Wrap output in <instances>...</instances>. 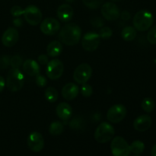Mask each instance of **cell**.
<instances>
[{
    "label": "cell",
    "mask_w": 156,
    "mask_h": 156,
    "mask_svg": "<svg viewBox=\"0 0 156 156\" xmlns=\"http://www.w3.org/2000/svg\"><path fill=\"white\" fill-rule=\"evenodd\" d=\"M82 36L80 27L74 23H69L59 30V38L67 46H74L79 42Z\"/></svg>",
    "instance_id": "6da1fadb"
},
{
    "label": "cell",
    "mask_w": 156,
    "mask_h": 156,
    "mask_svg": "<svg viewBox=\"0 0 156 156\" xmlns=\"http://www.w3.org/2000/svg\"><path fill=\"white\" fill-rule=\"evenodd\" d=\"M154 17L149 10L143 9L136 13L133 17V27L139 31H146L152 27Z\"/></svg>",
    "instance_id": "7a4b0ae2"
},
{
    "label": "cell",
    "mask_w": 156,
    "mask_h": 156,
    "mask_svg": "<svg viewBox=\"0 0 156 156\" xmlns=\"http://www.w3.org/2000/svg\"><path fill=\"white\" fill-rule=\"evenodd\" d=\"M24 76L19 69L12 68L9 70L6 79V86L12 92L18 91L23 88Z\"/></svg>",
    "instance_id": "3957f363"
},
{
    "label": "cell",
    "mask_w": 156,
    "mask_h": 156,
    "mask_svg": "<svg viewBox=\"0 0 156 156\" xmlns=\"http://www.w3.org/2000/svg\"><path fill=\"white\" fill-rule=\"evenodd\" d=\"M115 134V129L112 125L107 122H102L94 132V139L99 143H106L111 141Z\"/></svg>",
    "instance_id": "277c9868"
},
{
    "label": "cell",
    "mask_w": 156,
    "mask_h": 156,
    "mask_svg": "<svg viewBox=\"0 0 156 156\" xmlns=\"http://www.w3.org/2000/svg\"><path fill=\"white\" fill-rule=\"evenodd\" d=\"M113 156H129L130 154V146L121 136H116L113 139L111 144Z\"/></svg>",
    "instance_id": "5b68a950"
},
{
    "label": "cell",
    "mask_w": 156,
    "mask_h": 156,
    "mask_svg": "<svg viewBox=\"0 0 156 156\" xmlns=\"http://www.w3.org/2000/svg\"><path fill=\"white\" fill-rule=\"evenodd\" d=\"M91 73H92V69L91 66L88 65V63L80 64L75 69L73 73V79L78 84L83 85L87 83V82L89 80L91 76Z\"/></svg>",
    "instance_id": "8992f818"
},
{
    "label": "cell",
    "mask_w": 156,
    "mask_h": 156,
    "mask_svg": "<svg viewBox=\"0 0 156 156\" xmlns=\"http://www.w3.org/2000/svg\"><path fill=\"white\" fill-rule=\"evenodd\" d=\"M126 113L127 111L125 106L123 105H115L108 110L107 113V118L111 123H120L126 117Z\"/></svg>",
    "instance_id": "52a82bcc"
},
{
    "label": "cell",
    "mask_w": 156,
    "mask_h": 156,
    "mask_svg": "<svg viewBox=\"0 0 156 156\" xmlns=\"http://www.w3.org/2000/svg\"><path fill=\"white\" fill-rule=\"evenodd\" d=\"M47 77L52 80H56L62 76L64 71L63 63L59 59H52L47 63L46 69Z\"/></svg>",
    "instance_id": "ba28073f"
},
{
    "label": "cell",
    "mask_w": 156,
    "mask_h": 156,
    "mask_svg": "<svg viewBox=\"0 0 156 156\" xmlns=\"http://www.w3.org/2000/svg\"><path fill=\"white\" fill-rule=\"evenodd\" d=\"M24 16L25 21L33 26L38 25L42 20L41 11L35 5L27 6L24 11Z\"/></svg>",
    "instance_id": "9c48e42d"
},
{
    "label": "cell",
    "mask_w": 156,
    "mask_h": 156,
    "mask_svg": "<svg viewBox=\"0 0 156 156\" xmlns=\"http://www.w3.org/2000/svg\"><path fill=\"white\" fill-rule=\"evenodd\" d=\"M101 42V37L98 34L94 32L86 33L82 39V45L84 50L87 51H94L97 50Z\"/></svg>",
    "instance_id": "30bf717a"
},
{
    "label": "cell",
    "mask_w": 156,
    "mask_h": 156,
    "mask_svg": "<svg viewBox=\"0 0 156 156\" xmlns=\"http://www.w3.org/2000/svg\"><path fill=\"white\" fill-rule=\"evenodd\" d=\"M40 28L44 34L51 36V35L56 34L59 31L60 24L56 18H47L41 22Z\"/></svg>",
    "instance_id": "8fae6325"
},
{
    "label": "cell",
    "mask_w": 156,
    "mask_h": 156,
    "mask_svg": "<svg viewBox=\"0 0 156 156\" xmlns=\"http://www.w3.org/2000/svg\"><path fill=\"white\" fill-rule=\"evenodd\" d=\"M101 14L105 19L112 21L120 18V11L117 5L112 2H108L102 5Z\"/></svg>",
    "instance_id": "7c38bea8"
},
{
    "label": "cell",
    "mask_w": 156,
    "mask_h": 156,
    "mask_svg": "<svg viewBox=\"0 0 156 156\" xmlns=\"http://www.w3.org/2000/svg\"><path fill=\"white\" fill-rule=\"evenodd\" d=\"M27 146L34 152H39L44 146V140L43 136L38 132H32L27 137Z\"/></svg>",
    "instance_id": "4fadbf2b"
},
{
    "label": "cell",
    "mask_w": 156,
    "mask_h": 156,
    "mask_svg": "<svg viewBox=\"0 0 156 156\" xmlns=\"http://www.w3.org/2000/svg\"><path fill=\"white\" fill-rule=\"evenodd\" d=\"M18 38H19V34L18 30L15 27H9L3 33L2 37V43L5 47H13L18 42Z\"/></svg>",
    "instance_id": "5bb4252c"
},
{
    "label": "cell",
    "mask_w": 156,
    "mask_h": 156,
    "mask_svg": "<svg viewBox=\"0 0 156 156\" xmlns=\"http://www.w3.org/2000/svg\"><path fill=\"white\" fill-rule=\"evenodd\" d=\"M152 123V118L148 114L140 115L134 120L133 126L139 132H145L151 127Z\"/></svg>",
    "instance_id": "9a60e30c"
},
{
    "label": "cell",
    "mask_w": 156,
    "mask_h": 156,
    "mask_svg": "<svg viewBox=\"0 0 156 156\" xmlns=\"http://www.w3.org/2000/svg\"><path fill=\"white\" fill-rule=\"evenodd\" d=\"M57 17L62 22H68L73 17V9L68 4H62L57 9Z\"/></svg>",
    "instance_id": "2e32d148"
},
{
    "label": "cell",
    "mask_w": 156,
    "mask_h": 156,
    "mask_svg": "<svg viewBox=\"0 0 156 156\" xmlns=\"http://www.w3.org/2000/svg\"><path fill=\"white\" fill-rule=\"evenodd\" d=\"M56 112L58 117L61 120L66 121V120H69L71 118L72 114H73V109H72V107L68 103L62 102V103L59 104L57 105Z\"/></svg>",
    "instance_id": "e0dca14e"
},
{
    "label": "cell",
    "mask_w": 156,
    "mask_h": 156,
    "mask_svg": "<svg viewBox=\"0 0 156 156\" xmlns=\"http://www.w3.org/2000/svg\"><path fill=\"white\" fill-rule=\"evenodd\" d=\"M78 94H79V87L74 83L66 84L62 89V95L66 100H73L77 97Z\"/></svg>",
    "instance_id": "ac0fdd59"
},
{
    "label": "cell",
    "mask_w": 156,
    "mask_h": 156,
    "mask_svg": "<svg viewBox=\"0 0 156 156\" xmlns=\"http://www.w3.org/2000/svg\"><path fill=\"white\" fill-rule=\"evenodd\" d=\"M23 70L30 76H37L40 74V66L34 59H26L23 62Z\"/></svg>",
    "instance_id": "d6986e66"
},
{
    "label": "cell",
    "mask_w": 156,
    "mask_h": 156,
    "mask_svg": "<svg viewBox=\"0 0 156 156\" xmlns=\"http://www.w3.org/2000/svg\"><path fill=\"white\" fill-rule=\"evenodd\" d=\"M62 51V45L59 41H53L48 44L47 47V53L50 57L59 56Z\"/></svg>",
    "instance_id": "ffe728a7"
},
{
    "label": "cell",
    "mask_w": 156,
    "mask_h": 156,
    "mask_svg": "<svg viewBox=\"0 0 156 156\" xmlns=\"http://www.w3.org/2000/svg\"><path fill=\"white\" fill-rule=\"evenodd\" d=\"M137 35V31L135 27L132 26L125 27L121 31V36L123 39L126 41H132L136 38Z\"/></svg>",
    "instance_id": "44dd1931"
},
{
    "label": "cell",
    "mask_w": 156,
    "mask_h": 156,
    "mask_svg": "<svg viewBox=\"0 0 156 156\" xmlns=\"http://www.w3.org/2000/svg\"><path fill=\"white\" fill-rule=\"evenodd\" d=\"M46 100L50 103H54L57 101L58 97H59V93L57 90L53 87H48L46 89L45 93H44Z\"/></svg>",
    "instance_id": "7402d4cb"
},
{
    "label": "cell",
    "mask_w": 156,
    "mask_h": 156,
    "mask_svg": "<svg viewBox=\"0 0 156 156\" xmlns=\"http://www.w3.org/2000/svg\"><path fill=\"white\" fill-rule=\"evenodd\" d=\"M141 107L143 111L146 113H151L154 111L155 107V101L151 98H146L143 100L141 104Z\"/></svg>",
    "instance_id": "603a6c76"
},
{
    "label": "cell",
    "mask_w": 156,
    "mask_h": 156,
    "mask_svg": "<svg viewBox=\"0 0 156 156\" xmlns=\"http://www.w3.org/2000/svg\"><path fill=\"white\" fill-rule=\"evenodd\" d=\"M63 125L59 121H54L50 124L49 127V132L53 136H59L63 131Z\"/></svg>",
    "instance_id": "cb8c5ba5"
},
{
    "label": "cell",
    "mask_w": 156,
    "mask_h": 156,
    "mask_svg": "<svg viewBox=\"0 0 156 156\" xmlns=\"http://www.w3.org/2000/svg\"><path fill=\"white\" fill-rule=\"evenodd\" d=\"M144 149L145 144L140 140H136V141L133 142L132 144L130 145L131 152L136 154V155H140V154L143 153Z\"/></svg>",
    "instance_id": "d4e9b609"
},
{
    "label": "cell",
    "mask_w": 156,
    "mask_h": 156,
    "mask_svg": "<svg viewBox=\"0 0 156 156\" xmlns=\"http://www.w3.org/2000/svg\"><path fill=\"white\" fill-rule=\"evenodd\" d=\"M85 6L91 9H98L105 0H82Z\"/></svg>",
    "instance_id": "484cf974"
},
{
    "label": "cell",
    "mask_w": 156,
    "mask_h": 156,
    "mask_svg": "<svg viewBox=\"0 0 156 156\" xmlns=\"http://www.w3.org/2000/svg\"><path fill=\"white\" fill-rule=\"evenodd\" d=\"M22 58L20 56L15 55V56H13L12 57L10 58V65L12 68L19 69V67L21 66H22Z\"/></svg>",
    "instance_id": "4316f807"
},
{
    "label": "cell",
    "mask_w": 156,
    "mask_h": 156,
    "mask_svg": "<svg viewBox=\"0 0 156 156\" xmlns=\"http://www.w3.org/2000/svg\"><path fill=\"white\" fill-rule=\"evenodd\" d=\"M147 40L151 44H156V24L149 28L147 34Z\"/></svg>",
    "instance_id": "83f0119b"
},
{
    "label": "cell",
    "mask_w": 156,
    "mask_h": 156,
    "mask_svg": "<svg viewBox=\"0 0 156 156\" xmlns=\"http://www.w3.org/2000/svg\"><path fill=\"white\" fill-rule=\"evenodd\" d=\"M98 34L100 37L102 38V39H108V38H110L112 36L113 31L110 27H105L100 29Z\"/></svg>",
    "instance_id": "f1b7e54d"
},
{
    "label": "cell",
    "mask_w": 156,
    "mask_h": 156,
    "mask_svg": "<svg viewBox=\"0 0 156 156\" xmlns=\"http://www.w3.org/2000/svg\"><path fill=\"white\" fill-rule=\"evenodd\" d=\"M81 92H82V94L85 98H88L90 96H91L93 92L92 87L91 86L88 84H83L82 85V88H81Z\"/></svg>",
    "instance_id": "f546056e"
},
{
    "label": "cell",
    "mask_w": 156,
    "mask_h": 156,
    "mask_svg": "<svg viewBox=\"0 0 156 156\" xmlns=\"http://www.w3.org/2000/svg\"><path fill=\"white\" fill-rule=\"evenodd\" d=\"M24 9H23L21 6L14 5L11 9V14L13 17H19L21 15H24Z\"/></svg>",
    "instance_id": "4dcf8cb0"
},
{
    "label": "cell",
    "mask_w": 156,
    "mask_h": 156,
    "mask_svg": "<svg viewBox=\"0 0 156 156\" xmlns=\"http://www.w3.org/2000/svg\"><path fill=\"white\" fill-rule=\"evenodd\" d=\"M35 82H36L37 85L39 87H44L46 86L47 83V80L45 78V76H41V75H37L35 78Z\"/></svg>",
    "instance_id": "1f68e13d"
},
{
    "label": "cell",
    "mask_w": 156,
    "mask_h": 156,
    "mask_svg": "<svg viewBox=\"0 0 156 156\" xmlns=\"http://www.w3.org/2000/svg\"><path fill=\"white\" fill-rule=\"evenodd\" d=\"M10 65V57L9 56H2L0 57V69H6Z\"/></svg>",
    "instance_id": "d6a6232c"
},
{
    "label": "cell",
    "mask_w": 156,
    "mask_h": 156,
    "mask_svg": "<svg viewBox=\"0 0 156 156\" xmlns=\"http://www.w3.org/2000/svg\"><path fill=\"white\" fill-rule=\"evenodd\" d=\"M38 62L41 65H47V63L49 62V59L48 57H47V55H44V54H41L38 56Z\"/></svg>",
    "instance_id": "836d02e7"
},
{
    "label": "cell",
    "mask_w": 156,
    "mask_h": 156,
    "mask_svg": "<svg viewBox=\"0 0 156 156\" xmlns=\"http://www.w3.org/2000/svg\"><path fill=\"white\" fill-rule=\"evenodd\" d=\"M120 16H121V18L123 20L127 21V20H129V18H130V14H129V12H128L127 11H124V12H123L120 14Z\"/></svg>",
    "instance_id": "e575fe53"
},
{
    "label": "cell",
    "mask_w": 156,
    "mask_h": 156,
    "mask_svg": "<svg viewBox=\"0 0 156 156\" xmlns=\"http://www.w3.org/2000/svg\"><path fill=\"white\" fill-rule=\"evenodd\" d=\"M5 85V82L2 76H0V93L4 90Z\"/></svg>",
    "instance_id": "d590c367"
},
{
    "label": "cell",
    "mask_w": 156,
    "mask_h": 156,
    "mask_svg": "<svg viewBox=\"0 0 156 156\" xmlns=\"http://www.w3.org/2000/svg\"><path fill=\"white\" fill-rule=\"evenodd\" d=\"M151 155L152 156H156V145L152 147V151H151Z\"/></svg>",
    "instance_id": "8d00e7d4"
},
{
    "label": "cell",
    "mask_w": 156,
    "mask_h": 156,
    "mask_svg": "<svg viewBox=\"0 0 156 156\" xmlns=\"http://www.w3.org/2000/svg\"><path fill=\"white\" fill-rule=\"evenodd\" d=\"M111 1H112V2H120L121 0H111Z\"/></svg>",
    "instance_id": "74e56055"
},
{
    "label": "cell",
    "mask_w": 156,
    "mask_h": 156,
    "mask_svg": "<svg viewBox=\"0 0 156 156\" xmlns=\"http://www.w3.org/2000/svg\"><path fill=\"white\" fill-rule=\"evenodd\" d=\"M75 120H76V123H77V120H76V119H75ZM77 126H78V125H77V124H76V127H77Z\"/></svg>",
    "instance_id": "f35d334b"
},
{
    "label": "cell",
    "mask_w": 156,
    "mask_h": 156,
    "mask_svg": "<svg viewBox=\"0 0 156 156\" xmlns=\"http://www.w3.org/2000/svg\"><path fill=\"white\" fill-rule=\"evenodd\" d=\"M67 1H69V2H73V0H67Z\"/></svg>",
    "instance_id": "ab89813d"
},
{
    "label": "cell",
    "mask_w": 156,
    "mask_h": 156,
    "mask_svg": "<svg viewBox=\"0 0 156 156\" xmlns=\"http://www.w3.org/2000/svg\"><path fill=\"white\" fill-rule=\"evenodd\" d=\"M133 156H140L139 155H133Z\"/></svg>",
    "instance_id": "60d3db41"
}]
</instances>
